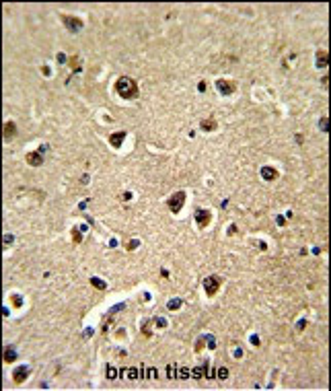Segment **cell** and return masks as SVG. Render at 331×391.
<instances>
[{"label": "cell", "mask_w": 331, "mask_h": 391, "mask_svg": "<svg viewBox=\"0 0 331 391\" xmlns=\"http://www.w3.org/2000/svg\"><path fill=\"white\" fill-rule=\"evenodd\" d=\"M115 91H117L119 97H124V99H136L138 97V84L136 80L130 78V76H121L117 78L115 83Z\"/></svg>", "instance_id": "1"}, {"label": "cell", "mask_w": 331, "mask_h": 391, "mask_svg": "<svg viewBox=\"0 0 331 391\" xmlns=\"http://www.w3.org/2000/svg\"><path fill=\"white\" fill-rule=\"evenodd\" d=\"M220 284H222V278H220V276H208V278H204V290H206L208 297H214V294L218 292V288H220Z\"/></svg>", "instance_id": "2"}, {"label": "cell", "mask_w": 331, "mask_h": 391, "mask_svg": "<svg viewBox=\"0 0 331 391\" xmlns=\"http://www.w3.org/2000/svg\"><path fill=\"white\" fill-rule=\"evenodd\" d=\"M60 19H62V23H64V25L68 27V31H72V33H78V31H82V27H84L82 19H78V17L60 15Z\"/></svg>", "instance_id": "3"}, {"label": "cell", "mask_w": 331, "mask_h": 391, "mask_svg": "<svg viewBox=\"0 0 331 391\" xmlns=\"http://www.w3.org/2000/svg\"><path fill=\"white\" fill-rule=\"evenodd\" d=\"M183 204H185V192H175L171 198H169V202H167V206H169V210L173 214H177L179 210L183 208Z\"/></svg>", "instance_id": "4"}, {"label": "cell", "mask_w": 331, "mask_h": 391, "mask_svg": "<svg viewBox=\"0 0 331 391\" xmlns=\"http://www.w3.org/2000/svg\"><path fill=\"white\" fill-rule=\"evenodd\" d=\"M216 91L226 97V95H232L237 91V84L232 83V80H228V78H218L216 80Z\"/></svg>", "instance_id": "5"}, {"label": "cell", "mask_w": 331, "mask_h": 391, "mask_svg": "<svg viewBox=\"0 0 331 391\" xmlns=\"http://www.w3.org/2000/svg\"><path fill=\"white\" fill-rule=\"evenodd\" d=\"M210 220H212V212H210V210H204V208L195 210V223H198L200 228L208 227V224H210Z\"/></svg>", "instance_id": "6"}, {"label": "cell", "mask_w": 331, "mask_h": 391, "mask_svg": "<svg viewBox=\"0 0 331 391\" xmlns=\"http://www.w3.org/2000/svg\"><path fill=\"white\" fill-rule=\"evenodd\" d=\"M124 140H126V132H124V130H119V132H113L111 136H109V144H111L113 148H119V146L124 144Z\"/></svg>", "instance_id": "7"}, {"label": "cell", "mask_w": 331, "mask_h": 391, "mask_svg": "<svg viewBox=\"0 0 331 391\" xmlns=\"http://www.w3.org/2000/svg\"><path fill=\"white\" fill-rule=\"evenodd\" d=\"M208 368H210V360H204L202 362V366H195L191 371V375L195 377V379H202V377H208Z\"/></svg>", "instance_id": "8"}, {"label": "cell", "mask_w": 331, "mask_h": 391, "mask_svg": "<svg viewBox=\"0 0 331 391\" xmlns=\"http://www.w3.org/2000/svg\"><path fill=\"white\" fill-rule=\"evenodd\" d=\"M27 375H29V368H27V366H19V368L12 371V379H15V383H23L27 379Z\"/></svg>", "instance_id": "9"}, {"label": "cell", "mask_w": 331, "mask_h": 391, "mask_svg": "<svg viewBox=\"0 0 331 391\" xmlns=\"http://www.w3.org/2000/svg\"><path fill=\"white\" fill-rule=\"evenodd\" d=\"M17 134V126H15V122H6L4 124V130H2V136H4L6 140H10L12 136Z\"/></svg>", "instance_id": "10"}, {"label": "cell", "mask_w": 331, "mask_h": 391, "mask_svg": "<svg viewBox=\"0 0 331 391\" xmlns=\"http://www.w3.org/2000/svg\"><path fill=\"white\" fill-rule=\"evenodd\" d=\"M27 163L29 165H33V167H39L41 163H43V158H41V153L37 150V153H29L27 154Z\"/></svg>", "instance_id": "11"}, {"label": "cell", "mask_w": 331, "mask_h": 391, "mask_svg": "<svg viewBox=\"0 0 331 391\" xmlns=\"http://www.w3.org/2000/svg\"><path fill=\"white\" fill-rule=\"evenodd\" d=\"M261 177L267 179V181H274V179H278V171L274 167H263L261 169Z\"/></svg>", "instance_id": "12"}, {"label": "cell", "mask_w": 331, "mask_h": 391, "mask_svg": "<svg viewBox=\"0 0 331 391\" xmlns=\"http://www.w3.org/2000/svg\"><path fill=\"white\" fill-rule=\"evenodd\" d=\"M200 128H202L204 132H212V130H216V119L214 118L202 119V122H200Z\"/></svg>", "instance_id": "13"}, {"label": "cell", "mask_w": 331, "mask_h": 391, "mask_svg": "<svg viewBox=\"0 0 331 391\" xmlns=\"http://www.w3.org/2000/svg\"><path fill=\"white\" fill-rule=\"evenodd\" d=\"M4 360L6 362H15L17 360V350L12 346H6V350H4Z\"/></svg>", "instance_id": "14"}, {"label": "cell", "mask_w": 331, "mask_h": 391, "mask_svg": "<svg viewBox=\"0 0 331 391\" xmlns=\"http://www.w3.org/2000/svg\"><path fill=\"white\" fill-rule=\"evenodd\" d=\"M317 66H319V68H325L327 66V52L325 50L317 52Z\"/></svg>", "instance_id": "15"}, {"label": "cell", "mask_w": 331, "mask_h": 391, "mask_svg": "<svg viewBox=\"0 0 331 391\" xmlns=\"http://www.w3.org/2000/svg\"><path fill=\"white\" fill-rule=\"evenodd\" d=\"M183 307V301L181 298H171V301L167 303V309L169 311H177V309H181Z\"/></svg>", "instance_id": "16"}, {"label": "cell", "mask_w": 331, "mask_h": 391, "mask_svg": "<svg viewBox=\"0 0 331 391\" xmlns=\"http://www.w3.org/2000/svg\"><path fill=\"white\" fill-rule=\"evenodd\" d=\"M91 284H93L95 288H99V290H105V288H107V284H105L103 280H101V278H97V276H93V278H91Z\"/></svg>", "instance_id": "17"}, {"label": "cell", "mask_w": 331, "mask_h": 391, "mask_svg": "<svg viewBox=\"0 0 331 391\" xmlns=\"http://www.w3.org/2000/svg\"><path fill=\"white\" fill-rule=\"evenodd\" d=\"M107 379H109V381L117 379V368H115L113 364H107Z\"/></svg>", "instance_id": "18"}, {"label": "cell", "mask_w": 331, "mask_h": 391, "mask_svg": "<svg viewBox=\"0 0 331 391\" xmlns=\"http://www.w3.org/2000/svg\"><path fill=\"white\" fill-rule=\"evenodd\" d=\"M72 239H74V243H80V241H82V231H80V227H74V228H72Z\"/></svg>", "instance_id": "19"}, {"label": "cell", "mask_w": 331, "mask_h": 391, "mask_svg": "<svg viewBox=\"0 0 331 391\" xmlns=\"http://www.w3.org/2000/svg\"><path fill=\"white\" fill-rule=\"evenodd\" d=\"M204 338H206V342H208L206 346L210 348V350H216V338H214V336H210V333H208V336H204Z\"/></svg>", "instance_id": "20"}, {"label": "cell", "mask_w": 331, "mask_h": 391, "mask_svg": "<svg viewBox=\"0 0 331 391\" xmlns=\"http://www.w3.org/2000/svg\"><path fill=\"white\" fill-rule=\"evenodd\" d=\"M177 377H179V379H187V377H189V368H185V366H181V368L177 371Z\"/></svg>", "instance_id": "21"}, {"label": "cell", "mask_w": 331, "mask_h": 391, "mask_svg": "<svg viewBox=\"0 0 331 391\" xmlns=\"http://www.w3.org/2000/svg\"><path fill=\"white\" fill-rule=\"evenodd\" d=\"M128 379H138V368H126Z\"/></svg>", "instance_id": "22"}, {"label": "cell", "mask_w": 331, "mask_h": 391, "mask_svg": "<svg viewBox=\"0 0 331 391\" xmlns=\"http://www.w3.org/2000/svg\"><path fill=\"white\" fill-rule=\"evenodd\" d=\"M319 128H321L323 132H329V130H327V128H329V119H327V118H323L321 122H319Z\"/></svg>", "instance_id": "23"}, {"label": "cell", "mask_w": 331, "mask_h": 391, "mask_svg": "<svg viewBox=\"0 0 331 391\" xmlns=\"http://www.w3.org/2000/svg\"><path fill=\"white\" fill-rule=\"evenodd\" d=\"M218 379H222V381L228 379V368H224V366L222 368H218Z\"/></svg>", "instance_id": "24"}, {"label": "cell", "mask_w": 331, "mask_h": 391, "mask_svg": "<svg viewBox=\"0 0 331 391\" xmlns=\"http://www.w3.org/2000/svg\"><path fill=\"white\" fill-rule=\"evenodd\" d=\"M12 305H15V307H17V309H19V307H21V305H23V298H21V297H19V294H12Z\"/></svg>", "instance_id": "25"}, {"label": "cell", "mask_w": 331, "mask_h": 391, "mask_svg": "<svg viewBox=\"0 0 331 391\" xmlns=\"http://www.w3.org/2000/svg\"><path fill=\"white\" fill-rule=\"evenodd\" d=\"M154 323H156V327H167V319H165V317H156Z\"/></svg>", "instance_id": "26"}, {"label": "cell", "mask_w": 331, "mask_h": 391, "mask_svg": "<svg viewBox=\"0 0 331 391\" xmlns=\"http://www.w3.org/2000/svg\"><path fill=\"white\" fill-rule=\"evenodd\" d=\"M167 377H169V379H175V364H169L167 366Z\"/></svg>", "instance_id": "27"}, {"label": "cell", "mask_w": 331, "mask_h": 391, "mask_svg": "<svg viewBox=\"0 0 331 391\" xmlns=\"http://www.w3.org/2000/svg\"><path fill=\"white\" fill-rule=\"evenodd\" d=\"M204 342H206V338H204V336L198 338V342H195V352H200V350L204 348Z\"/></svg>", "instance_id": "28"}, {"label": "cell", "mask_w": 331, "mask_h": 391, "mask_svg": "<svg viewBox=\"0 0 331 391\" xmlns=\"http://www.w3.org/2000/svg\"><path fill=\"white\" fill-rule=\"evenodd\" d=\"M138 245H140V241H138V239H132V241H130L128 245H126V247H128L130 251H132V249H136V247H138Z\"/></svg>", "instance_id": "29"}, {"label": "cell", "mask_w": 331, "mask_h": 391, "mask_svg": "<svg viewBox=\"0 0 331 391\" xmlns=\"http://www.w3.org/2000/svg\"><path fill=\"white\" fill-rule=\"evenodd\" d=\"M304 325H306V321H304V319H300V321L296 323V329H298V332H302V329H304Z\"/></svg>", "instance_id": "30"}, {"label": "cell", "mask_w": 331, "mask_h": 391, "mask_svg": "<svg viewBox=\"0 0 331 391\" xmlns=\"http://www.w3.org/2000/svg\"><path fill=\"white\" fill-rule=\"evenodd\" d=\"M12 241H15V237H12V235H4V243H6V245H10Z\"/></svg>", "instance_id": "31"}, {"label": "cell", "mask_w": 331, "mask_h": 391, "mask_svg": "<svg viewBox=\"0 0 331 391\" xmlns=\"http://www.w3.org/2000/svg\"><path fill=\"white\" fill-rule=\"evenodd\" d=\"M232 354H235L237 358H241L243 356V348H235V352H232Z\"/></svg>", "instance_id": "32"}, {"label": "cell", "mask_w": 331, "mask_h": 391, "mask_svg": "<svg viewBox=\"0 0 331 391\" xmlns=\"http://www.w3.org/2000/svg\"><path fill=\"white\" fill-rule=\"evenodd\" d=\"M58 62H62V64H64V62H68V58H66L64 54H58Z\"/></svg>", "instance_id": "33"}, {"label": "cell", "mask_w": 331, "mask_h": 391, "mask_svg": "<svg viewBox=\"0 0 331 391\" xmlns=\"http://www.w3.org/2000/svg\"><path fill=\"white\" fill-rule=\"evenodd\" d=\"M276 223H278V224H286V218H284V216H278V218H276Z\"/></svg>", "instance_id": "34"}, {"label": "cell", "mask_w": 331, "mask_h": 391, "mask_svg": "<svg viewBox=\"0 0 331 391\" xmlns=\"http://www.w3.org/2000/svg\"><path fill=\"white\" fill-rule=\"evenodd\" d=\"M251 342H253V346H259V338L257 336H251Z\"/></svg>", "instance_id": "35"}, {"label": "cell", "mask_w": 331, "mask_h": 391, "mask_svg": "<svg viewBox=\"0 0 331 391\" xmlns=\"http://www.w3.org/2000/svg\"><path fill=\"white\" fill-rule=\"evenodd\" d=\"M144 333H146V336H150V332H148V321H144V329H142Z\"/></svg>", "instance_id": "36"}, {"label": "cell", "mask_w": 331, "mask_h": 391, "mask_svg": "<svg viewBox=\"0 0 331 391\" xmlns=\"http://www.w3.org/2000/svg\"><path fill=\"white\" fill-rule=\"evenodd\" d=\"M47 148H50V146H47V144H41V148H39V153L43 154V153H47Z\"/></svg>", "instance_id": "37"}, {"label": "cell", "mask_w": 331, "mask_h": 391, "mask_svg": "<svg viewBox=\"0 0 331 391\" xmlns=\"http://www.w3.org/2000/svg\"><path fill=\"white\" fill-rule=\"evenodd\" d=\"M232 233H237V227H235V224H230V227H228V235H232Z\"/></svg>", "instance_id": "38"}, {"label": "cell", "mask_w": 331, "mask_h": 391, "mask_svg": "<svg viewBox=\"0 0 331 391\" xmlns=\"http://www.w3.org/2000/svg\"><path fill=\"white\" fill-rule=\"evenodd\" d=\"M257 247H259V249H267V245L263 241H257Z\"/></svg>", "instance_id": "39"}, {"label": "cell", "mask_w": 331, "mask_h": 391, "mask_svg": "<svg viewBox=\"0 0 331 391\" xmlns=\"http://www.w3.org/2000/svg\"><path fill=\"white\" fill-rule=\"evenodd\" d=\"M41 72H43L45 76H50V68H47V66H43V68H41Z\"/></svg>", "instance_id": "40"}, {"label": "cell", "mask_w": 331, "mask_h": 391, "mask_svg": "<svg viewBox=\"0 0 331 391\" xmlns=\"http://www.w3.org/2000/svg\"><path fill=\"white\" fill-rule=\"evenodd\" d=\"M198 91H206V83H200L198 84Z\"/></svg>", "instance_id": "41"}]
</instances>
